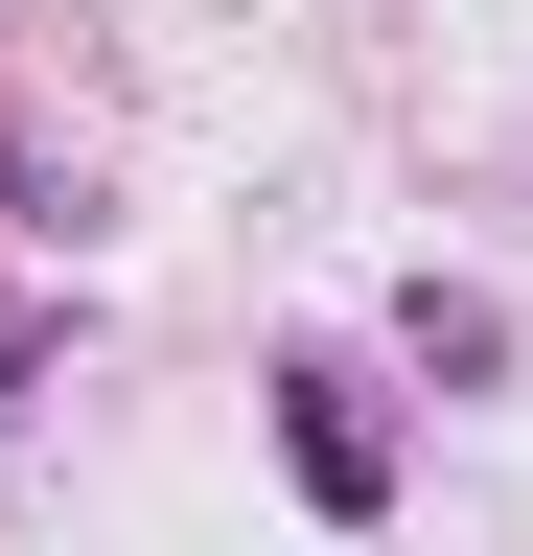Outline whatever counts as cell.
<instances>
[{
  "label": "cell",
  "instance_id": "1",
  "mask_svg": "<svg viewBox=\"0 0 533 556\" xmlns=\"http://www.w3.org/2000/svg\"><path fill=\"white\" fill-rule=\"evenodd\" d=\"M279 464H302V510H348V556H371V510H394V417H371L348 371L279 394Z\"/></svg>",
  "mask_w": 533,
  "mask_h": 556
}]
</instances>
